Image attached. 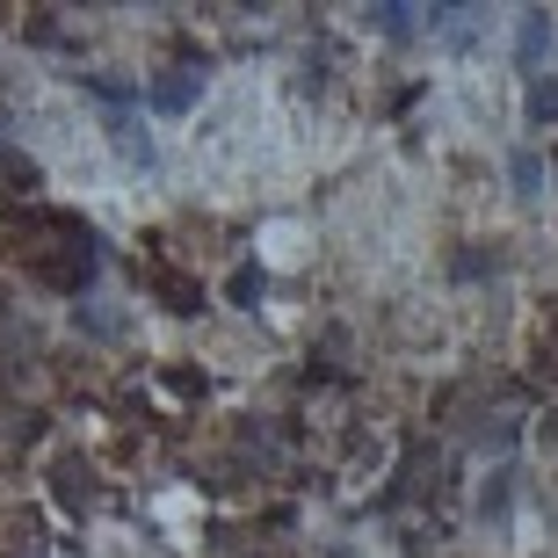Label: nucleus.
<instances>
[{
  "label": "nucleus",
  "instance_id": "9d476101",
  "mask_svg": "<svg viewBox=\"0 0 558 558\" xmlns=\"http://www.w3.org/2000/svg\"><path fill=\"white\" fill-rule=\"evenodd\" d=\"M537 377H558V327L537 341Z\"/></svg>",
  "mask_w": 558,
  "mask_h": 558
},
{
  "label": "nucleus",
  "instance_id": "423d86ee",
  "mask_svg": "<svg viewBox=\"0 0 558 558\" xmlns=\"http://www.w3.org/2000/svg\"><path fill=\"white\" fill-rule=\"evenodd\" d=\"M0 182H8V189L22 196V189H37V167L22 160V153H8V145H0Z\"/></svg>",
  "mask_w": 558,
  "mask_h": 558
},
{
  "label": "nucleus",
  "instance_id": "f8f14e48",
  "mask_svg": "<svg viewBox=\"0 0 558 558\" xmlns=\"http://www.w3.org/2000/svg\"><path fill=\"white\" fill-rule=\"evenodd\" d=\"M537 435H544V442H551V450H558V407H551V414H544V428H537Z\"/></svg>",
  "mask_w": 558,
  "mask_h": 558
},
{
  "label": "nucleus",
  "instance_id": "1a4fd4ad",
  "mask_svg": "<svg viewBox=\"0 0 558 558\" xmlns=\"http://www.w3.org/2000/svg\"><path fill=\"white\" fill-rule=\"evenodd\" d=\"M544 37H551V22H544V15H530V22H522V59H537V51H544Z\"/></svg>",
  "mask_w": 558,
  "mask_h": 558
},
{
  "label": "nucleus",
  "instance_id": "ddd939ff",
  "mask_svg": "<svg viewBox=\"0 0 558 558\" xmlns=\"http://www.w3.org/2000/svg\"><path fill=\"white\" fill-rule=\"evenodd\" d=\"M0 319H8V298H0Z\"/></svg>",
  "mask_w": 558,
  "mask_h": 558
},
{
  "label": "nucleus",
  "instance_id": "6e6552de",
  "mask_svg": "<svg viewBox=\"0 0 558 558\" xmlns=\"http://www.w3.org/2000/svg\"><path fill=\"white\" fill-rule=\"evenodd\" d=\"M551 117H558V87L537 81V87H530V124H551Z\"/></svg>",
  "mask_w": 558,
  "mask_h": 558
},
{
  "label": "nucleus",
  "instance_id": "9b49d317",
  "mask_svg": "<svg viewBox=\"0 0 558 558\" xmlns=\"http://www.w3.org/2000/svg\"><path fill=\"white\" fill-rule=\"evenodd\" d=\"M232 298H240V305H254V298H262V269H240V276H232Z\"/></svg>",
  "mask_w": 558,
  "mask_h": 558
},
{
  "label": "nucleus",
  "instance_id": "f03ea898",
  "mask_svg": "<svg viewBox=\"0 0 558 558\" xmlns=\"http://www.w3.org/2000/svg\"><path fill=\"white\" fill-rule=\"evenodd\" d=\"M508 508H515V464L486 472V486H478V522H500Z\"/></svg>",
  "mask_w": 558,
  "mask_h": 558
},
{
  "label": "nucleus",
  "instance_id": "20e7f679",
  "mask_svg": "<svg viewBox=\"0 0 558 558\" xmlns=\"http://www.w3.org/2000/svg\"><path fill=\"white\" fill-rule=\"evenodd\" d=\"M428 478H435V450L421 442V450L407 457V472H399V500H428V494H435Z\"/></svg>",
  "mask_w": 558,
  "mask_h": 558
},
{
  "label": "nucleus",
  "instance_id": "f257e3e1",
  "mask_svg": "<svg viewBox=\"0 0 558 558\" xmlns=\"http://www.w3.org/2000/svg\"><path fill=\"white\" fill-rule=\"evenodd\" d=\"M29 269H37V283H51V290H81L87 283V247H81V232L65 240V247H51V254H29Z\"/></svg>",
  "mask_w": 558,
  "mask_h": 558
},
{
  "label": "nucleus",
  "instance_id": "4468645a",
  "mask_svg": "<svg viewBox=\"0 0 558 558\" xmlns=\"http://www.w3.org/2000/svg\"><path fill=\"white\" fill-rule=\"evenodd\" d=\"M551 508H558V494H551Z\"/></svg>",
  "mask_w": 558,
  "mask_h": 558
},
{
  "label": "nucleus",
  "instance_id": "39448f33",
  "mask_svg": "<svg viewBox=\"0 0 558 558\" xmlns=\"http://www.w3.org/2000/svg\"><path fill=\"white\" fill-rule=\"evenodd\" d=\"M153 102L160 109H189L196 102V73H167V87H153Z\"/></svg>",
  "mask_w": 558,
  "mask_h": 558
},
{
  "label": "nucleus",
  "instance_id": "0eeeda50",
  "mask_svg": "<svg viewBox=\"0 0 558 558\" xmlns=\"http://www.w3.org/2000/svg\"><path fill=\"white\" fill-rule=\"evenodd\" d=\"M371 22L385 29V37H407V29L421 22V8H371Z\"/></svg>",
  "mask_w": 558,
  "mask_h": 558
},
{
  "label": "nucleus",
  "instance_id": "7ed1b4c3",
  "mask_svg": "<svg viewBox=\"0 0 558 558\" xmlns=\"http://www.w3.org/2000/svg\"><path fill=\"white\" fill-rule=\"evenodd\" d=\"M153 290H160V298H167L174 312H182V319H196V312H204V290L189 283L182 269H153Z\"/></svg>",
  "mask_w": 558,
  "mask_h": 558
}]
</instances>
